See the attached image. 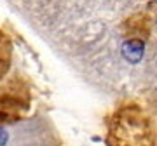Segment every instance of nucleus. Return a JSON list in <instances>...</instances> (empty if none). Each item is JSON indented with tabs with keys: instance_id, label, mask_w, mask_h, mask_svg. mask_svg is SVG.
I'll list each match as a JSON object with an SVG mask.
<instances>
[{
	"instance_id": "nucleus-1",
	"label": "nucleus",
	"mask_w": 157,
	"mask_h": 146,
	"mask_svg": "<svg viewBox=\"0 0 157 146\" xmlns=\"http://www.w3.org/2000/svg\"><path fill=\"white\" fill-rule=\"evenodd\" d=\"M143 52H145V44L141 42V40H136V38H131V40H126L122 44V56L126 61L136 63L141 61V57H143Z\"/></svg>"
},
{
	"instance_id": "nucleus-2",
	"label": "nucleus",
	"mask_w": 157,
	"mask_h": 146,
	"mask_svg": "<svg viewBox=\"0 0 157 146\" xmlns=\"http://www.w3.org/2000/svg\"><path fill=\"white\" fill-rule=\"evenodd\" d=\"M7 143V132L4 129H0V146H4Z\"/></svg>"
}]
</instances>
